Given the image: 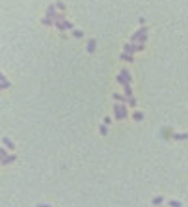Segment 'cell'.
<instances>
[{
	"instance_id": "7",
	"label": "cell",
	"mask_w": 188,
	"mask_h": 207,
	"mask_svg": "<svg viewBox=\"0 0 188 207\" xmlns=\"http://www.w3.org/2000/svg\"><path fill=\"white\" fill-rule=\"evenodd\" d=\"M11 84H10V80L6 79V75H0V90H8Z\"/></svg>"
},
{
	"instance_id": "14",
	"label": "cell",
	"mask_w": 188,
	"mask_h": 207,
	"mask_svg": "<svg viewBox=\"0 0 188 207\" xmlns=\"http://www.w3.org/2000/svg\"><path fill=\"white\" fill-rule=\"evenodd\" d=\"M168 203H170V207H183V203H181L179 200H170Z\"/></svg>"
},
{
	"instance_id": "17",
	"label": "cell",
	"mask_w": 188,
	"mask_h": 207,
	"mask_svg": "<svg viewBox=\"0 0 188 207\" xmlns=\"http://www.w3.org/2000/svg\"><path fill=\"white\" fill-rule=\"evenodd\" d=\"M99 133L101 134H108V125H104V123H102V125L99 127Z\"/></svg>"
},
{
	"instance_id": "1",
	"label": "cell",
	"mask_w": 188,
	"mask_h": 207,
	"mask_svg": "<svg viewBox=\"0 0 188 207\" xmlns=\"http://www.w3.org/2000/svg\"><path fill=\"white\" fill-rule=\"evenodd\" d=\"M112 108H114L116 120H127V116H129L127 105H119V103H116V105H112Z\"/></svg>"
},
{
	"instance_id": "10",
	"label": "cell",
	"mask_w": 188,
	"mask_h": 207,
	"mask_svg": "<svg viewBox=\"0 0 188 207\" xmlns=\"http://www.w3.org/2000/svg\"><path fill=\"white\" fill-rule=\"evenodd\" d=\"M123 93H125V97H132V88H130V84H125L123 86Z\"/></svg>"
},
{
	"instance_id": "26",
	"label": "cell",
	"mask_w": 188,
	"mask_h": 207,
	"mask_svg": "<svg viewBox=\"0 0 188 207\" xmlns=\"http://www.w3.org/2000/svg\"><path fill=\"white\" fill-rule=\"evenodd\" d=\"M37 207H54V205H47V203H37Z\"/></svg>"
},
{
	"instance_id": "13",
	"label": "cell",
	"mask_w": 188,
	"mask_h": 207,
	"mask_svg": "<svg viewBox=\"0 0 188 207\" xmlns=\"http://www.w3.org/2000/svg\"><path fill=\"white\" fill-rule=\"evenodd\" d=\"M132 118H134L136 121H142V120H143V114L140 112V110H136V112H134V114H132Z\"/></svg>"
},
{
	"instance_id": "4",
	"label": "cell",
	"mask_w": 188,
	"mask_h": 207,
	"mask_svg": "<svg viewBox=\"0 0 188 207\" xmlns=\"http://www.w3.org/2000/svg\"><path fill=\"white\" fill-rule=\"evenodd\" d=\"M56 10H58V8H56V4H50V6L47 8V17L54 21V19L58 17V11H56Z\"/></svg>"
},
{
	"instance_id": "6",
	"label": "cell",
	"mask_w": 188,
	"mask_h": 207,
	"mask_svg": "<svg viewBox=\"0 0 188 207\" xmlns=\"http://www.w3.org/2000/svg\"><path fill=\"white\" fill-rule=\"evenodd\" d=\"M17 161V155H8V157H4V159H0V164H4V166H8V164L11 162H15Z\"/></svg>"
},
{
	"instance_id": "21",
	"label": "cell",
	"mask_w": 188,
	"mask_h": 207,
	"mask_svg": "<svg viewBox=\"0 0 188 207\" xmlns=\"http://www.w3.org/2000/svg\"><path fill=\"white\" fill-rule=\"evenodd\" d=\"M73 36L75 37H82V36H84V32H82V30H73Z\"/></svg>"
},
{
	"instance_id": "8",
	"label": "cell",
	"mask_w": 188,
	"mask_h": 207,
	"mask_svg": "<svg viewBox=\"0 0 188 207\" xmlns=\"http://www.w3.org/2000/svg\"><path fill=\"white\" fill-rule=\"evenodd\" d=\"M2 144H4V148H8V149H15V144H13L8 136H2Z\"/></svg>"
},
{
	"instance_id": "11",
	"label": "cell",
	"mask_w": 188,
	"mask_h": 207,
	"mask_svg": "<svg viewBox=\"0 0 188 207\" xmlns=\"http://www.w3.org/2000/svg\"><path fill=\"white\" fill-rule=\"evenodd\" d=\"M186 138H188L186 133H175L173 134V140H186Z\"/></svg>"
},
{
	"instance_id": "9",
	"label": "cell",
	"mask_w": 188,
	"mask_h": 207,
	"mask_svg": "<svg viewBox=\"0 0 188 207\" xmlns=\"http://www.w3.org/2000/svg\"><path fill=\"white\" fill-rule=\"evenodd\" d=\"M95 47H97V41H95V39H89V41H88V52H89V54L95 52Z\"/></svg>"
},
{
	"instance_id": "18",
	"label": "cell",
	"mask_w": 188,
	"mask_h": 207,
	"mask_svg": "<svg viewBox=\"0 0 188 207\" xmlns=\"http://www.w3.org/2000/svg\"><path fill=\"white\" fill-rule=\"evenodd\" d=\"M54 21H67V15H65L64 11H60V13H58V17L54 19Z\"/></svg>"
},
{
	"instance_id": "23",
	"label": "cell",
	"mask_w": 188,
	"mask_h": 207,
	"mask_svg": "<svg viewBox=\"0 0 188 207\" xmlns=\"http://www.w3.org/2000/svg\"><path fill=\"white\" fill-rule=\"evenodd\" d=\"M102 123H104V125H110V123H112V118H110V116H106V118H102Z\"/></svg>"
},
{
	"instance_id": "19",
	"label": "cell",
	"mask_w": 188,
	"mask_h": 207,
	"mask_svg": "<svg viewBox=\"0 0 188 207\" xmlns=\"http://www.w3.org/2000/svg\"><path fill=\"white\" fill-rule=\"evenodd\" d=\"M127 105L129 106H136V99L134 97H127Z\"/></svg>"
},
{
	"instance_id": "2",
	"label": "cell",
	"mask_w": 188,
	"mask_h": 207,
	"mask_svg": "<svg viewBox=\"0 0 188 207\" xmlns=\"http://www.w3.org/2000/svg\"><path fill=\"white\" fill-rule=\"evenodd\" d=\"M117 82H119L121 86H125V84H130V80H132V75L127 71V69H123V71H119V75H117Z\"/></svg>"
},
{
	"instance_id": "5",
	"label": "cell",
	"mask_w": 188,
	"mask_h": 207,
	"mask_svg": "<svg viewBox=\"0 0 188 207\" xmlns=\"http://www.w3.org/2000/svg\"><path fill=\"white\" fill-rule=\"evenodd\" d=\"M138 49H136V43H125L123 45V52H127V54H134Z\"/></svg>"
},
{
	"instance_id": "20",
	"label": "cell",
	"mask_w": 188,
	"mask_h": 207,
	"mask_svg": "<svg viewBox=\"0 0 188 207\" xmlns=\"http://www.w3.org/2000/svg\"><path fill=\"white\" fill-rule=\"evenodd\" d=\"M114 99L119 101V103H121V101H127V97H123V95H119V93H114Z\"/></svg>"
},
{
	"instance_id": "15",
	"label": "cell",
	"mask_w": 188,
	"mask_h": 207,
	"mask_svg": "<svg viewBox=\"0 0 188 207\" xmlns=\"http://www.w3.org/2000/svg\"><path fill=\"white\" fill-rule=\"evenodd\" d=\"M121 60H125V62H132L134 58H132V54H127V52H123V54H121Z\"/></svg>"
},
{
	"instance_id": "3",
	"label": "cell",
	"mask_w": 188,
	"mask_h": 207,
	"mask_svg": "<svg viewBox=\"0 0 188 207\" xmlns=\"http://www.w3.org/2000/svg\"><path fill=\"white\" fill-rule=\"evenodd\" d=\"M58 30H73V23L71 21H54V24Z\"/></svg>"
},
{
	"instance_id": "12",
	"label": "cell",
	"mask_w": 188,
	"mask_h": 207,
	"mask_svg": "<svg viewBox=\"0 0 188 207\" xmlns=\"http://www.w3.org/2000/svg\"><path fill=\"white\" fill-rule=\"evenodd\" d=\"M151 203H153V205H160V203H164V196H157V198H153V200H151Z\"/></svg>"
},
{
	"instance_id": "22",
	"label": "cell",
	"mask_w": 188,
	"mask_h": 207,
	"mask_svg": "<svg viewBox=\"0 0 188 207\" xmlns=\"http://www.w3.org/2000/svg\"><path fill=\"white\" fill-rule=\"evenodd\" d=\"M4 157H8V149H6V148L0 149V159H4Z\"/></svg>"
},
{
	"instance_id": "24",
	"label": "cell",
	"mask_w": 188,
	"mask_h": 207,
	"mask_svg": "<svg viewBox=\"0 0 188 207\" xmlns=\"http://www.w3.org/2000/svg\"><path fill=\"white\" fill-rule=\"evenodd\" d=\"M56 8H58L60 11H64V10H65V4H64V2H56Z\"/></svg>"
},
{
	"instance_id": "25",
	"label": "cell",
	"mask_w": 188,
	"mask_h": 207,
	"mask_svg": "<svg viewBox=\"0 0 188 207\" xmlns=\"http://www.w3.org/2000/svg\"><path fill=\"white\" fill-rule=\"evenodd\" d=\"M138 23H140V26H143V24H145V19H143V17H140V19H138Z\"/></svg>"
},
{
	"instance_id": "16",
	"label": "cell",
	"mask_w": 188,
	"mask_h": 207,
	"mask_svg": "<svg viewBox=\"0 0 188 207\" xmlns=\"http://www.w3.org/2000/svg\"><path fill=\"white\" fill-rule=\"evenodd\" d=\"M41 23H43L45 26H52V24H54V21H52V19H48V17H45L43 21H41Z\"/></svg>"
}]
</instances>
